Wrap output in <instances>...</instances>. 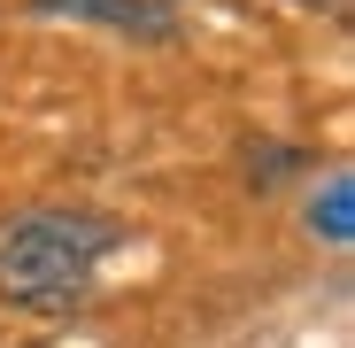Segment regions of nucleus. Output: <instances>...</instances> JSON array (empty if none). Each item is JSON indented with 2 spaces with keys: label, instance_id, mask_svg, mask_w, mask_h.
Masks as SVG:
<instances>
[{
  "label": "nucleus",
  "instance_id": "nucleus-4",
  "mask_svg": "<svg viewBox=\"0 0 355 348\" xmlns=\"http://www.w3.org/2000/svg\"><path fill=\"white\" fill-rule=\"evenodd\" d=\"M293 8H309V16H332V24H340V16L355 8V0H293Z\"/></svg>",
  "mask_w": 355,
  "mask_h": 348
},
{
  "label": "nucleus",
  "instance_id": "nucleus-1",
  "mask_svg": "<svg viewBox=\"0 0 355 348\" xmlns=\"http://www.w3.org/2000/svg\"><path fill=\"white\" fill-rule=\"evenodd\" d=\"M124 240H132V232L116 217L78 209V201L8 209V217H0V302L31 310V317H70L101 286V263Z\"/></svg>",
  "mask_w": 355,
  "mask_h": 348
},
{
  "label": "nucleus",
  "instance_id": "nucleus-3",
  "mask_svg": "<svg viewBox=\"0 0 355 348\" xmlns=\"http://www.w3.org/2000/svg\"><path fill=\"white\" fill-rule=\"evenodd\" d=\"M355 179H347V170H332V179H324V194H309V232H324V240H340L347 248V232H355Z\"/></svg>",
  "mask_w": 355,
  "mask_h": 348
},
{
  "label": "nucleus",
  "instance_id": "nucleus-2",
  "mask_svg": "<svg viewBox=\"0 0 355 348\" xmlns=\"http://www.w3.org/2000/svg\"><path fill=\"white\" fill-rule=\"evenodd\" d=\"M31 16H54V24H93V31H116V39H178V16L162 0H31Z\"/></svg>",
  "mask_w": 355,
  "mask_h": 348
}]
</instances>
